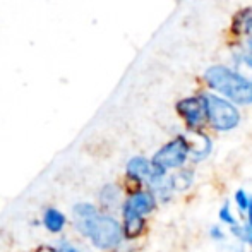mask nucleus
<instances>
[{
  "mask_svg": "<svg viewBox=\"0 0 252 252\" xmlns=\"http://www.w3.org/2000/svg\"><path fill=\"white\" fill-rule=\"evenodd\" d=\"M77 228L100 249H113L122 240V228L113 218L100 215L91 204L74 206Z\"/></svg>",
  "mask_w": 252,
  "mask_h": 252,
  "instance_id": "1",
  "label": "nucleus"
},
{
  "mask_svg": "<svg viewBox=\"0 0 252 252\" xmlns=\"http://www.w3.org/2000/svg\"><path fill=\"white\" fill-rule=\"evenodd\" d=\"M204 79L213 90L220 91L223 96L239 105L252 103V81L240 72H235L225 65H213L206 70Z\"/></svg>",
  "mask_w": 252,
  "mask_h": 252,
  "instance_id": "2",
  "label": "nucleus"
},
{
  "mask_svg": "<svg viewBox=\"0 0 252 252\" xmlns=\"http://www.w3.org/2000/svg\"><path fill=\"white\" fill-rule=\"evenodd\" d=\"M206 105V119L216 130H232L239 126V110L230 101L216 94H202Z\"/></svg>",
  "mask_w": 252,
  "mask_h": 252,
  "instance_id": "3",
  "label": "nucleus"
},
{
  "mask_svg": "<svg viewBox=\"0 0 252 252\" xmlns=\"http://www.w3.org/2000/svg\"><path fill=\"white\" fill-rule=\"evenodd\" d=\"M190 153V146L187 143L186 137L179 136L173 141H170L168 144L161 148L155 156H153L151 163L155 168L166 172L170 168H177V166H182L186 163L187 156Z\"/></svg>",
  "mask_w": 252,
  "mask_h": 252,
  "instance_id": "4",
  "label": "nucleus"
},
{
  "mask_svg": "<svg viewBox=\"0 0 252 252\" xmlns=\"http://www.w3.org/2000/svg\"><path fill=\"white\" fill-rule=\"evenodd\" d=\"M177 110L184 117L186 124L190 129H199L206 120V105L204 98H186V100L177 103Z\"/></svg>",
  "mask_w": 252,
  "mask_h": 252,
  "instance_id": "5",
  "label": "nucleus"
},
{
  "mask_svg": "<svg viewBox=\"0 0 252 252\" xmlns=\"http://www.w3.org/2000/svg\"><path fill=\"white\" fill-rule=\"evenodd\" d=\"M156 206V199L151 192H136L124 204V215L144 216L151 213Z\"/></svg>",
  "mask_w": 252,
  "mask_h": 252,
  "instance_id": "6",
  "label": "nucleus"
},
{
  "mask_svg": "<svg viewBox=\"0 0 252 252\" xmlns=\"http://www.w3.org/2000/svg\"><path fill=\"white\" fill-rule=\"evenodd\" d=\"M153 173H155V166L143 156H136L127 163V175L136 182H144V180L150 182Z\"/></svg>",
  "mask_w": 252,
  "mask_h": 252,
  "instance_id": "7",
  "label": "nucleus"
},
{
  "mask_svg": "<svg viewBox=\"0 0 252 252\" xmlns=\"http://www.w3.org/2000/svg\"><path fill=\"white\" fill-rule=\"evenodd\" d=\"M143 228H144L143 216L124 215V235H126L127 239H136V237H139Z\"/></svg>",
  "mask_w": 252,
  "mask_h": 252,
  "instance_id": "8",
  "label": "nucleus"
},
{
  "mask_svg": "<svg viewBox=\"0 0 252 252\" xmlns=\"http://www.w3.org/2000/svg\"><path fill=\"white\" fill-rule=\"evenodd\" d=\"M43 223L47 226V230H50L52 233H59L60 230L65 226V216L59 211V209H47L43 216Z\"/></svg>",
  "mask_w": 252,
  "mask_h": 252,
  "instance_id": "9",
  "label": "nucleus"
},
{
  "mask_svg": "<svg viewBox=\"0 0 252 252\" xmlns=\"http://www.w3.org/2000/svg\"><path fill=\"white\" fill-rule=\"evenodd\" d=\"M170 184H172V189L173 190H186L192 186V172L189 170H182L179 172L177 175H173L170 179Z\"/></svg>",
  "mask_w": 252,
  "mask_h": 252,
  "instance_id": "10",
  "label": "nucleus"
},
{
  "mask_svg": "<svg viewBox=\"0 0 252 252\" xmlns=\"http://www.w3.org/2000/svg\"><path fill=\"white\" fill-rule=\"evenodd\" d=\"M232 232L237 237L247 240L252 244V197H251V206H249V223L246 226H232Z\"/></svg>",
  "mask_w": 252,
  "mask_h": 252,
  "instance_id": "11",
  "label": "nucleus"
},
{
  "mask_svg": "<svg viewBox=\"0 0 252 252\" xmlns=\"http://www.w3.org/2000/svg\"><path fill=\"white\" fill-rule=\"evenodd\" d=\"M119 201V189L115 186H106L101 190V202L105 206H113Z\"/></svg>",
  "mask_w": 252,
  "mask_h": 252,
  "instance_id": "12",
  "label": "nucleus"
},
{
  "mask_svg": "<svg viewBox=\"0 0 252 252\" xmlns=\"http://www.w3.org/2000/svg\"><path fill=\"white\" fill-rule=\"evenodd\" d=\"M235 202H237V206H239V209L242 213H246V211H249V206H251V196H247L246 194V190H237L235 192Z\"/></svg>",
  "mask_w": 252,
  "mask_h": 252,
  "instance_id": "13",
  "label": "nucleus"
},
{
  "mask_svg": "<svg viewBox=\"0 0 252 252\" xmlns=\"http://www.w3.org/2000/svg\"><path fill=\"white\" fill-rule=\"evenodd\" d=\"M220 220H221L223 223H228L230 226H235V218L232 216V211H230L228 204H225L220 209Z\"/></svg>",
  "mask_w": 252,
  "mask_h": 252,
  "instance_id": "14",
  "label": "nucleus"
},
{
  "mask_svg": "<svg viewBox=\"0 0 252 252\" xmlns=\"http://www.w3.org/2000/svg\"><path fill=\"white\" fill-rule=\"evenodd\" d=\"M209 233H211V237H213L215 240H221V239H223V232L218 228V226H213V228L209 230Z\"/></svg>",
  "mask_w": 252,
  "mask_h": 252,
  "instance_id": "15",
  "label": "nucleus"
},
{
  "mask_svg": "<svg viewBox=\"0 0 252 252\" xmlns=\"http://www.w3.org/2000/svg\"><path fill=\"white\" fill-rule=\"evenodd\" d=\"M247 34H249V38H247V43H249V48H251V52H252V26L249 28Z\"/></svg>",
  "mask_w": 252,
  "mask_h": 252,
  "instance_id": "16",
  "label": "nucleus"
},
{
  "mask_svg": "<svg viewBox=\"0 0 252 252\" xmlns=\"http://www.w3.org/2000/svg\"><path fill=\"white\" fill-rule=\"evenodd\" d=\"M62 252H79V251H76V249H63Z\"/></svg>",
  "mask_w": 252,
  "mask_h": 252,
  "instance_id": "17",
  "label": "nucleus"
}]
</instances>
